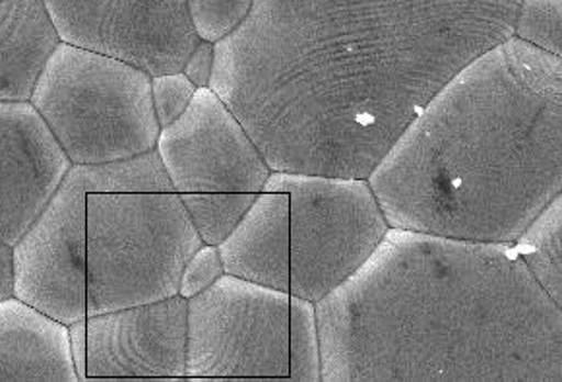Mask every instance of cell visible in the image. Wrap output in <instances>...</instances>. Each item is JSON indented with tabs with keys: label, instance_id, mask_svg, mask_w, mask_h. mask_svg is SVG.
Here are the masks:
<instances>
[{
	"label": "cell",
	"instance_id": "4",
	"mask_svg": "<svg viewBox=\"0 0 562 382\" xmlns=\"http://www.w3.org/2000/svg\"><path fill=\"white\" fill-rule=\"evenodd\" d=\"M151 76L119 58L58 43L35 80L30 103L72 166L154 150L159 126Z\"/></svg>",
	"mask_w": 562,
	"mask_h": 382
},
{
	"label": "cell",
	"instance_id": "20",
	"mask_svg": "<svg viewBox=\"0 0 562 382\" xmlns=\"http://www.w3.org/2000/svg\"><path fill=\"white\" fill-rule=\"evenodd\" d=\"M514 37L562 57V0H520Z\"/></svg>",
	"mask_w": 562,
	"mask_h": 382
},
{
	"label": "cell",
	"instance_id": "23",
	"mask_svg": "<svg viewBox=\"0 0 562 382\" xmlns=\"http://www.w3.org/2000/svg\"><path fill=\"white\" fill-rule=\"evenodd\" d=\"M222 276H224V265H222L220 250L212 245H202L192 252V257L182 268L179 295L189 301L194 295L207 290Z\"/></svg>",
	"mask_w": 562,
	"mask_h": 382
},
{
	"label": "cell",
	"instance_id": "5",
	"mask_svg": "<svg viewBox=\"0 0 562 382\" xmlns=\"http://www.w3.org/2000/svg\"><path fill=\"white\" fill-rule=\"evenodd\" d=\"M199 247L202 239L177 192H91L88 316L179 295L182 268Z\"/></svg>",
	"mask_w": 562,
	"mask_h": 382
},
{
	"label": "cell",
	"instance_id": "10",
	"mask_svg": "<svg viewBox=\"0 0 562 382\" xmlns=\"http://www.w3.org/2000/svg\"><path fill=\"white\" fill-rule=\"evenodd\" d=\"M156 150L177 194H258L272 173L257 142L212 88H199L189 109L159 131Z\"/></svg>",
	"mask_w": 562,
	"mask_h": 382
},
{
	"label": "cell",
	"instance_id": "2",
	"mask_svg": "<svg viewBox=\"0 0 562 382\" xmlns=\"http://www.w3.org/2000/svg\"><path fill=\"white\" fill-rule=\"evenodd\" d=\"M315 305L323 382L562 381V308L513 243L390 227Z\"/></svg>",
	"mask_w": 562,
	"mask_h": 382
},
{
	"label": "cell",
	"instance_id": "22",
	"mask_svg": "<svg viewBox=\"0 0 562 382\" xmlns=\"http://www.w3.org/2000/svg\"><path fill=\"white\" fill-rule=\"evenodd\" d=\"M149 86L151 103L161 128L175 123L189 109L194 100V93L199 90L182 72L151 76Z\"/></svg>",
	"mask_w": 562,
	"mask_h": 382
},
{
	"label": "cell",
	"instance_id": "11",
	"mask_svg": "<svg viewBox=\"0 0 562 382\" xmlns=\"http://www.w3.org/2000/svg\"><path fill=\"white\" fill-rule=\"evenodd\" d=\"M181 295L88 316L86 379H187Z\"/></svg>",
	"mask_w": 562,
	"mask_h": 382
},
{
	"label": "cell",
	"instance_id": "14",
	"mask_svg": "<svg viewBox=\"0 0 562 382\" xmlns=\"http://www.w3.org/2000/svg\"><path fill=\"white\" fill-rule=\"evenodd\" d=\"M0 382H78L68 326L14 295L0 300Z\"/></svg>",
	"mask_w": 562,
	"mask_h": 382
},
{
	"label": "cell",
	"instance_id": "26",
	"mask_svg": "<svg viewBox=\"0 0 562 382\" xmlns=\"http://www.w3.org/2000/svg\"><path fill=\"white\" fill-rule=\"evenodd\" d=\"M14 295V280H12V247L0 241V300Z\"/></svg>",
	"mask_w": 562,
	"mask_h": 382
},
{
	"label": "cell",
	"instance_id": "18",
	"mask_svg": "<svg viewBox=\"0 0 562 382\" xmlns=\"http://www.w3.org/2000/svg\"><path fill=\"white\" fill-rule=\"evenodd\" d=\"M202 245L217 247L247 214L255 192H184L179 194Z\"/></svg>",
	"mask_w": 562,
	"mask_h": 382
},
{
	"label": "cell",
	"instance_id": "17",
	"mask_svg": "<svg viewBox=\"0 0 562 382\" xmlns=\"http://www.w3.org/2000/svg\"><path fill=\"white\" fill-rule=\"evenodd\" d=\"M88 194H148L175 192L158 150L142 151L131 158L76 166Z\"/></svg>",
	"mask_w": 562,
	"mask_h": 382
},
{
	"label": "cell",
	"instance_id": "12",
	"mask_svg": "<svg viewBox=\"0 0 562 382\" xmlns=\"http://www.w3.org/2000/svg\"><path fill=\"white\" fill-rule=\"evenodd\" d=\"M72 161L30 101H0V241L14 247Z\"/></svg>",
	"mask_w": 562,
	"mask_h": 382
},
{
	"label": "cell",
	"instance_id": "7",
	"mask_svg": "<svg viewBox=\"0 0 562 382\" xmlns=\"http://www.w3.org/2000/svg\"><path fill=\"white\" fill-rule=\"evenodd\" d=\"M290 297L224 274L187 301V379H288Z\"/></svg>",
	"mask_w": 562,
	"mask_h": 382
},
{
	"label": "cell",
	"instance_id": "6",
	"mask_svg": "<svg viewBox=\"0 0 562 382\" xmlns=\"http://www.w3.org/2000/svg\"><path fill=\"white\" fill-rule=\"evenodd\" d=\"M265 191L290 194V293L313 303L348 282L390 229L367 179L272 171Z\"/></svg>",
	"mask_w": 562,
	"mask_h": 382
},
{
	"label": "cell",
	"instance_id": "21",
	"mask_svg": "<svg viewBox=\"0 0 562 382\" xmlns=\"http://www.w3.org/2000/svg\"><path fill=\"white\" fill-rule=\"evenodd\" d=\"M255 0H187L200 42L215 43L239 27Z\"/></svg>",
	"mask_w": 562,
	"mask_h": 382
},
{
	"label": "cell",
	"instance_id": "3",
	"mask_svg": "<svg viewBox=\"0 0 562 382\" xmlns=\"http://www.w3.org/2000/svg\"><path fill=\"white\" fill-rule=\"evenodd\" d=\"M390 227L514 243L562 192V57L518 37L475 58L367 177Z\"/></svg>",
	"mask_w": 562,
	"mask_h": 382
},
{
	"label": "cell",
	"instance_id": "1",
	"mask_svg": "<svg viewBox=\"0 0 562 382\" xmlns=\"http://www.w3.org/2000/svg\"><path fill=\"white\" fill-rule=\"evenodd\" d=\"M520 0H255L214 43V90L272 171L367 179Z\"/></svg>",
	"mask_w": 562,
	"mask_h": 382
},
{
	"label": "cell",
	"instance_id": "13",
	"mask_svg": "<svg viewBox=\"0 0 562 382\" xmlns=\"http://www.w3.org/2000/svg\"><path fill=\"white\" fill-rule=\"evenodd\" d=\"M217 250L224 274L290 291V194L258 192L252 206Z\"/></svg>",
	"mask_w": 562,
	"mask_h": 382
},
{
	"label": "cell",
	"instance_id": "16",
	"mask_svg": "<svg viewBox=\"0 0 562 382\" xmlns=\"http://www.w3.org/2000/svg\"><path fill=\"white\" fill-rule=\"evenodd\" d=\"M513 247L539 288L562 308V192L529 222Z\"/></svg>",
	"mask_w": 562,
	"mask_h": 382
},
{
	"label": "cell",
	"instance_id": "25",
	"mask_svg": "<svg viewBox=\"0 0 562 382\" xmlns=\"http://www.w3.org/2000/svg\"><path fill=\"white\" fill-rule=\"evenodd\" d=\"M68 341L78 381H86V356H88V328L86 318L68 325Z\"/></svg>",
	"mask_w": 562,
	"mask_h": 382
},
{
	"label": "cell",
	"instance_id": "19",
	"mask_svg": "<svg viewBox=\"0 0 562 382\" xmlns=\"http://www.w3.org/2000/svg\"><path fill=\"white\" fill-rule=\"evenodd\" d=\"M321 334L316 305L297 295L290 297V377L297 382H323Z\"/></svg>",
	"mask_w": 562,
	"mask_h": 382
},
{
	"label": "cell",
	"instance_id": "8",
	"mask_svg": "<svg viewBox=\"0 0 562 382\" xmlns=\"http://www.w3.org/2000/svg\"><path fill=\"white\" fill-rule=\"evenodd\" d=\"M58 40L146 75L181 72L200 43L187 0H43Z\"/></svg>",
	"mask_w": 562,
	"mask_h": 382
},
{
	"label": "cell",
	"instance_id": "15",
	"mask_svg": "<svg viewBox=\"0 0 562 382\" xmlns=\"http://www.w3.org/2000/svg\"><path fill=\"white\" fill-rule=\"evenodd\" d=\"M58 43L43 0H0V101H30Z\"/></svg>",
	"mask_w": 562,
	"mask_h": 382
},
{
	"label": "cell",
	"instance_id": "24",
	"mask_svg": "<svg viewBox=\"0 0 562 382\" xmlns=\"http://www.w3.org/2000/svg\"><path fill=\"white\" fill-rule=\"evenodd\" d=\"M196 88H210L214 75V43L200 42L181 70Z\"/></svg>",
	"mask_w": 562,
	"mask_h": 382
},
{
	"label": "cell",
	"instance_id": "9",
	"mask_svg": "<svg viewBox=\"0 0 562 382\" xmlns=\"http://www.w3.org/2000/svg\"><path fill=\"white\" fill-rule=\"evenodd\" d=\"M12 280L14 297L60 325L88 316V191L78 167L12 247Z\"/></svg>",
	"mask_w": 562,
	"mask_h": 382
}]
</instances>
